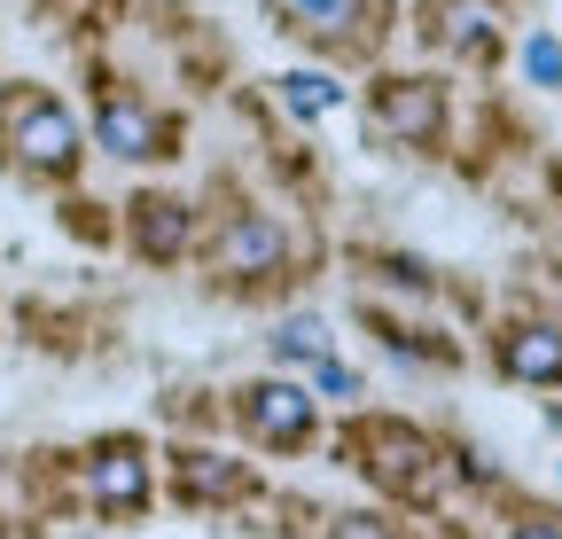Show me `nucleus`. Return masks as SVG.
Returning <instances> with one entry per match:
<instances>
[{
    "label": "nucleus",
    "mask_w": 562,
    "mask_h": 539,
    "mask_svg": "<svg viewBox=\"0 0 562 539\" xmlns=\"http://www.w3.org/2000/svg\"><path fill=\"white\" fill-rule=\"evenodd\" d=\"M313 391H328V398H351V391H360V375H351L344 360H313Z\"/></svg>",
    "instance_id": "obj_16"
},
{
    "label": "nucleus",
    "mask_w": 562,
    "mask_h": 539,
    "mask_svg": "<svg viewBox=\"0 0 562 539\" xmlns=\"http://www.w3.org/2000/svg\"><path fill=\"white\" fill-rule=\"evenodd\" d=\"M328 539H398V524H383V516H336Z\"/></svg>",
    "instance_id": "obj_17"
},
{
    "label": "nucleus",
    "mask_w": 562,
    "mask_h": 539,
    "mask_svg": "<svg viewBox=\"0 0 562 539\" xmlns=\"http://www.w3.org/2000/svg\"><path fill=\"white\" fill-rule=\"evenodd\" d=\"M235 423H243L266 453H297V446L313 438V391L266 375V383H250V391L235 398Z\"/></svg>",
    "instance_id": "obj_2"
},
{
    "label": "nucleus",
    "mask_w": 562,
    "mask_h": 539,
    "mask_svg": "<svg viewBox=\"0 0 562 539\" xmlns=\"http://www.w3.org/2000/svg\"><path fill=\"white\" fill-rule=\"evenodd\" d=\"M87 493H94L102 516H133L140 501H149V453H140L133 438L94 446V461H87Z\"/></svg>",
    "instance_id": "obj_9"
},
{
    "label": "nucleus",
    "mask_w": 562,
    "mask_h": 539,
    "mask_svg": "<svg viewBox=\"0 0 562 539\" xmlns=\"http://www.w3.org/2000/svg\"><path fill=\"white\" fill-rule=\"evenodd\" d=\"M273 352H281V360H328V321H313V313H297V321H281V336H273Z\"/></svg>",
    "instance_id": "obj_14"
},
{
    "label": "nucleus",
    "mask_w": 562,
    "mask_h": 539,
    "mask_svg": "<svg viewBox=\"0 0 562 539\" xmlns=\"http://www.w3.org/2000/svg\"><path fill=\"white\" fill-rule=\"evenodd\" d=\"M87 157V125L70 117V102H55L47 87L16 79L0 94V165L24 180H70Z\"/></svg>",
    "instance_id": "obj_1"
},
{
    "label": "nucleus",
    "mask_w": 562,
    "mask_h": 539,
    "mask_svg": "<svg viewBox=\"0 0 562 539\" xmlns=\"http://www.w3.org/2000/svg\"><path fill=\"white\" fill-rule=\"evenodd\" d=\"M360 469H368L375 485L406 493V501H430V493H438V446L422 438V430H406V423H375Z\"/></svg>",
    "instance_id": "obj_4"
},
{
    "label": "nucleus",
    "mask_w": 562,
    "mask_h": 539,
    "mask_svg": "<svg viewBox=\"0 0 562 539\" xmlns=\"http://www.w3.org/2000/svg\"><path fill=\"white\" fill-rule=\"evenodd\" d=\"M172 485H180L188 508H227V501H250V461L211 453V446H188L172 461Z\"/></svg>",
    "instance_id": "obj_10"
},
{
    "label": "nucleus",
    "mask_w": 562,
    "mask_h": 539,
    "mask_svg": "<svg viewBox=\"0 0 562 539\" xmlns=\"http://www.w3.org/2000/svg\"><path fill=\"white\" fill-rule=\"evenodd\" d=\"M290 9V24L297 32H328V40H360V16H368V0H281Z\"/></svg>",
    "instance_id": "obj_12"
},
{
    "label": "nucleus",
    "mask_w": 562,
    "mask_h": 539,
    "mask_svg": "<svg viewBox=\"0 0 562 539\" xmlns=\"http://www.w3.org/2000/svg\"><path fill=\"white\" fill-rule=\"evenodd\" d=\"M211 258H220V274H235V282H266V274H281V258H290V235L266 212H235L220 227V243H211Z\"/></svg>",
    "instance_id": "obj_7"
},
{
    "label": "nucleus",
    "mask_w": 562,
    "mask_h": 539,
    "mask_svg": "<svg viewBox=\"0 0 562 539\" xmlns=\"http://www.w3.org/2000/svg\"><path fill=\"white\" fill-rule=\"evenodd\" d=\"M368 110H375V125L391 133L398 149H430L446 133V87L438 79H375Z\"/></svg>",
    "instance_id": "obj_3"
},
{
    "label": "nucleus",
    "mask_w": 562,
    "mask_h": 539,
    "mask_svg": "<svg viewBox=\"0 0 562 539\" xmlns=\"http://www.w3.org/2000/svg\"><path fill=\"white\" fill-rule=\"evenodd\" d=\"M281 102H290V117H328L344 102V87L328 71H290V79H281Z\"/></svg>",
    "instance_id": "obj_13"
},
{
    "label": "nucleus",
    "mask_w": 562,
    "mask_h": 539,
    "mask_svg": "<svg viewBox=\"0 0 562 539\" xmlns=\"http://www.w3.org/2000/svg\"><path fill=\"white\" fill-rule=\"evenodd\" d=\"M524 71H531L539 87H562V47H554L547 32H531V40H524Z\"/></svg>",
    "instance_id": "obj_15"
},
{
    "label": "nucleus",
    "mask_w": 562,
    "mask_h": 539,
    "mask_svg": "<svg viewBox=\"0 0 562 539\" xmlns=\"http://www.w3.org/2000/svg\"><path fill=\"white\" fill-rule=\"evenodd\" d=\"M501 368L516 383H562V328L554 321H516L501 336Z\"/></svg>",
    "instance_id": "obj_11"
},
{
    "label": "nucleus",
    "mask_w": 562,
    "mask_h": 539,
    "mask_svg": "<svg viewBox=\"0 0 562 539\" xmlns=\"http://www.w3.org/2000/svg\"><path fill=\"white\" fill-rule=\"evenodd\" d=\"M94 142L110 149V157H125V165H149V157H165V117L140 102V94H125V87H110L102 79V94H94Z\"/></svg>",
    "instance_id": "obj_6"
},
{
    "label": "nucleus",
    "mask_w": 562,
    "mask_h": 539,
    "mask_svg": "<svg viewBox=\"0 0 562 539\" xmlns=\"http://www.w3.org/2000/svg\"><path fill=\"white\" fill-rule=\"evenodd\" d=\"M516 539H562V524H547V516H531V524H516Z\"/></svg>",
    "instance_id": "obj_18"
},
{
    "label": "nucleus",
    "mask_w": 562,
    "mask_h": 539,
    "mask_svg": "<svg viewBox=\"0 0 562 539\" xmlns=\"http://www.w3.org/2000/svg\"><path fill=\"white\" fill-rule=\"evenodd\" d=\"M501 0H422L414 9V32L422 47H438V55H492L501 47Z\"/></svg>",
    "instance_id": "obj_5"
},
{
    "label": "nucleus",
    "mask_w": 562,
    "mask_h": 539,
    "mask_svg": "<svg viewBox=\"0 0 562 539\" xmlns=\"http://www.w3.org/2000/svg\"><path fill=\"white\" fill-rule=\"evenodd\" d=\"M125 235H133V250L149 266H172L195 243V212L180 204V195H133V204H125Z\"/></svg>",
    "instance_id": "obj_8"
}]
</instances>
